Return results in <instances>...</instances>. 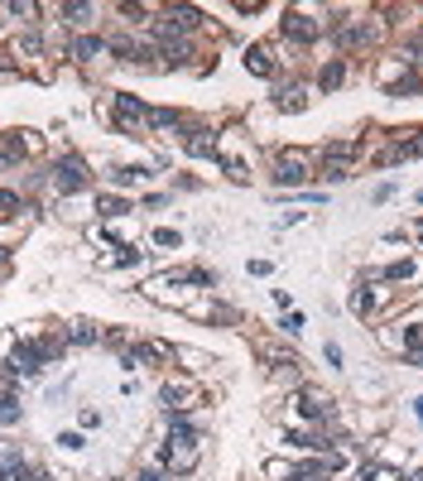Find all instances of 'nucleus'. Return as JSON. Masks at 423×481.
I'll return each instance as SVG.
<instances>
[{
    "mask_svg": "<svg viewBox=\"0 0 423 481\" xmlns=\"http://www.w3.org/2000/svg\"><path fill=\"white\" fill-rule=\"evenodd\" d=\"M385 275H390V280H409V275H414V265H409V260H400V265H390Z\"/></svg>",
    "mask_w": 423,
    "mask_h": 481,
    "instance_id": "nucleus-17",
    "label": "nucleus"
},
{
    "mask_svg": "<svg viewBox=\"0 0 423 481\" xmlns=\"http://www.w3.org/2000/svg\"><path fill=\"white\" fill-rule=\"evenodd\" d=\"M53 179H58V192H82V188H87V169H82V159H77V154L58 159Z\"/></svg>",
    "mask_w": 423,
    "mask_h": 481,
    "instance_id": "nucleus-1",
    "label": "nucleus"
},
{
    "mask_svg": "<svg viewBox=\"0 0 423 481\" xmlns=\"http://www.w3.org/2000/svg\"><path fill=\"white\" fill-rule=\"evenodd\" d=\"M188 154H198V159H207V154H212L207 130H193V135H188Z\"/></svg>",
    "mask_w": 423,
    "mask_h": 481,
    "instance_id": "nucleus-9",
    "label": "nucleus"
},
{
    "mask_svg": "<svg viewBox=\"0 0 423 481\" xmlns=\"http://www.w3.org/2000/svg\"><path fill=\"white\" fill-rule=\"evenodd\" d=\"M115 116H120V120H140V116H144V101H140V96H115Z\"/></svg>",
    "mask_w": 423,
    "mask_h": 481,
    "instance_id": "nucleus-6",
    "label": "nucleus"
},
{
    "mask_svg": "<svg viewBox=\"0 0 423 481\" xmlns=\"http://www.w3.org/2000/svg\"><path fill=\"white\" fill-rule=\"evenodd\" d=\"M102 212H106V217H120V212H125V202H115V197H106V202H102Z\"/></svg>",
    "mask_w": 423,
    "mask_h": 481,
    "instance_id": "nucleus-19",
    "label": "nucleus"
},
{
    "mask_svg": "<svg viewBox=\"0 0 423 481\" xmlns=\"http://www.w3.org/2000/svg\"><path fill=\"white\" fill-rule=\"evenodd\" d=\"M284 39H299V44H308V39H317V24L308 19V15H284Z\"/></svg>",
    "mask_w": 423,
    "mask_h": 481,
    "instance_id": "nucleus-3",
    "label": "nucleus"
},
{
    "mask_svg": "<svg viewBox=\"0 0 423 481\" xmlns=\"http://www.w3.org/2000/svg\"><path fill=\"white\" fill-rule=\"evenodd\" d=\"M419 154H423V140H409V145L390 149V159H419Z\"/></svg>",
    "mask_w": 423,
    "mask_h": 481,
    "instance_id": "nucleus-13",
    "label": "nucleus"
},
{
    "mask_svg": "<svg viewBox=\"0 0 423 481\" xmlns=\"http://www.w3.org/2000/svg\"><path fill=\"white\" fill-rule=\"evenodd\" d=\"M245 68H250V73H260V78H270V73H274V63H270V53H265V48H250V53H245Z\"/></svg>",
    "mask_w": 423,
    "mask_h": 481,
    "instance_id": "nucleus-8",
    "label": "nucleus"
},
{
    "mask_svg": "<svg viewBox=\"0 0 423 481\" xmlns=\"http://www.w3.org/2000/svg\"><path fill=\"white\" fill-rule=\"evenodd\" d=\"M0 265H5V251H0Z\"/></svg>",
    "mask_w": 423,
    "mask_h": 481,
    "instance_id": "nucleus-20",
    "label": "nucleus"
},
{
    "mask_svg": "<svg viewBox=\"0 0 423 481\" xmlns=\"http://www.w3.org/2000/svg\"><path fill=\"white\" fill-rule=\"evenodd\" d=\"M48 356H53V347H44V342H24V347H15V371L34 376V371H39Z\"/></svg>",
    "mask_w": 423,
    "mask_h": 481,
    "instance_id": "nucleus-2",
    "label": "nucleus"
},
{
    "mask_svg": "<svg viewBox=\"0 0 423 481\" xmlns=\"http://www.w3.org/2000/svg\"><path fill=\"white\" fill-rule=\"evenodd\" d=\"M63 15H68L73 24H87V19H92V5H63Z\"/></svg>",
    "mask_w": 423,
    "mask_h": 481,
    "instance_id": "nucleus-15",
    "label": "nucleus"
},
{
    "mask_svg": "<svg viewBox=\"0 0 423 481\" xmlns=\"http://www.w3.org/2000/svg\"><path fill=\"white\" fill-rule=\"evenodd\" d=\"M15 212H19V192L0 188V221H5V217H15Z\"/></svg>",
    "mask_w": 423,
    "mask_h": 481,
    "instance_id": "nucleus-12",
    "label": "nucleus"
},
{
    "mask_svg": "<svg viewBox=\"0 0 423 481\" xmlns=\"http://www.w3.org/2000/svg\"><path fill=\"white\" fill-rule=\"evenodd\" d=\"M279 106H284V111H299V106H303V87H289V92H279Z\"/></svg>",
    "mask_w": 423,
    "mask_h": 481,
    "instance_id": "nucleus-14",
    "label": "nucleus"
},
{
    "mask_svg": "<svg viewBox=\"0 0 423 481\" xmlns=\"http://www.w3.org/2000/svg\"><path fill=\"white\" fill-rule=\"evenodd\" d=\"M19 419V399L15 394H0V424H15Z\"/></svg>",
    "mask_w": 423,
    "mask_h": 481,
    "instance_id": "nucleus-11",
    "label": "nucleus"
},
{
    "mask_svg": "<svg viewBox=\"0 0 423 481\" xmlns=\"http://www.w3.org/2000/svg\"><path fill=\"white\" fill-rule=\"evenodd\" d=\"M68 337H73L77 347H87V342H97V327H92V323H73V332H68Z\"/></svg>",
    "mask_w": 423,
    "mask_h": 481,
    "instance_id": "nucleus-10",
    "label": "nucleus"
},
{
    "mask_svg": "<svg viewBox=\"0 0 423 481\" xmlns=\"http://www.w3.org/2000/svg\"><path fill=\"white\" fill-rule=\"evenodd\" d=\"M322 174H327L332 183H341V179H346V164H322Z\"/></svg>",
    "mask_w": 423,
    "mask_h": 481,
    "instance_id": "nucleus-18",
    "label": "nucleus"
},
{
    "mask_svg": "<svg viewBox=\"0 0 423 481\" xmlns=\"http://www.w3.org/2000/svg\"><path fill=\"white\" fill-rule=\"evenodd\" d=\"M341 78H346V68H341V63H332V68H322V87H337Z\"/></svg>",
    "mask_w": 423,
    "mask_h": 481,
    "instance_id": "nucleus-16",
    "label": "nucleus"
},
{
    "mask_svg": "<svg viewBox=\"0 0 423 481\" xmlns=\"http://www.w3.org/2000/svg\"><path fill=\"white\" fill-rule=\"evenodd\" d=\"M188 399H198V385H193V381L164 385V404H169V409H188Z\"/></svg>",
    "mask_w": 423,
    "mask_h": 481,
    "instance_id": "nucleus-4",
    "label": "nucleus"
},
{
    "mask_svg": "<svg viewBox=\"0 0 423 481\" xmlns=\"http://www.w3.org/2000/svg\"><path fill=\"white\" fill-rule=\"evenodd\" d=\"M303 179H308L303 159H299V154H284V159H279V174H274V183H303Z\"/></svg>",
    "mask_w": 423,
    "mask_h": 481,
    "instance_id": "nucleus-5",
    "label": "nucleus"
},
{
    "mask_svg": "<svg viewBox=\"0 0 423 481\" xmlns=\"http://www.w3.org/2000/svg\"><path fill=\"white\" fill-rule=\"evenodd\" d=\"M102 39H92V34H82V39H77V44H73V53H77V58H82V63H92V58H102Z\"/></svg>",
    "mask_w": 423,
    "mask_h": 481,
    "instance_id": "nucleus-7",
    "label": "nucleus"
}]
</instances>
